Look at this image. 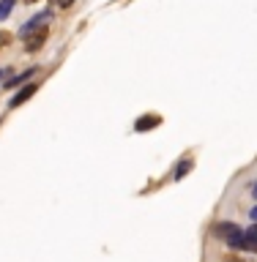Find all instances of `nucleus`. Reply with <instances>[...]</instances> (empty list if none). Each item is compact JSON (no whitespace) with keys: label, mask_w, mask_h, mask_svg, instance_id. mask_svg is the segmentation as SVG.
I'll use <instances>...</instances> for the list:
<instances>
[{"label":"nucleus","mask_w":257,"mask_h":262,"mask_svg":"<svg viewBox=\"0 0 257 262\" xmlns=\"http://www.w3.org/2000/svg\"><path fill=\"white\" fill-rule=\"evenodd\" d=\"M241 232V227L233 224V221H219V224H213V235L222 237V241H230L233 235Z\"/></svg>","instance_id":"f257e3e1"},{"label":"nucleus","mask_w":257,"mask_h":262,"mask_svg":"<svg viewBox=\"0 0 257 262\" xmlns=\"http://www.w3.org/2000/svg\"><path fill=\"white\" fill-rule=\"evenodd\" d=\"M25 38H28L25 49H28V52H36V49H41V44L47 41V28H38L36 33H33V36H25Z\"/></svg>","instance_id":"f03ea898"},{"label":"nucleus","mask_w":257,"mask_h":262,"mask_svg":"<svg viewBox=\"0 0 257 262\" xmlns=\"http://www.w3.org/2000/svg\"><path fill=\"white\" fill-rule=\"evenodd\" d=\"M159 123H162L159 115H143V118L134 123V128H137V131H148V128H156Z\"/></svg>","instance_id":"7ed1b4c3"},{"label":"nucleus","mask_w":257,"mask_h":262,"mask_svg":"<svg viewBox=\"0 0 257 262\" xmlns=\"http://www.w3.org/2000/svg\"><path fill=\"white\" fill-rule=\"evenodd\" d=\"M36 88H38V85H25V88L19 90V93H16V96L11 98V101H8V106H19L22 101H28V98H30L33 93H36Z\"/></svg>","instance_id":"20e7f679"},{"label":"nucleus","mask_w":257,"mask_h":262,"mask_svg":"<svg viewBox=\"0 0 257 262\" xmlns=\"http://www.w3.org/2000/svg\"><path fill=\"white\" fill-rule=\"evenodd\" d=\"M33 71H36V69H28V71H25V74H19V77L8 79V82H6V88H16V85H19V82H25V79H28V77H30Z\"/></svg>","instance_id":"39448f33"},{"label":"nucleus","mask_w":257,"mask_h":262,"mask_svg":"<svg viewBox=\"0 0 257 262\" xmlns=\"http://www.w3.org/2000/svg\"><path fill=\"white\" fill-rule=\"evenodd\" d=\"M189 169H192V161H181V164H178V169H175V180H181Z\"/></svg>","instance_id":"423d86ee"},{"label":"nucleus","mask_w":257,"mask_h":262,"mask_svg":"<svg viewBox=\"0 0 257 262\" xmlns=\"http://www.w3.org/2000/svg\"><path fill=\"white\" fill-rule=\"evenodd\" d=\"M11 6H14V0H3V3H0V19H6V16H8Z\"/></svg>","instance_id":"0eeeda50"},{"label":"nucleus","mask_w":257,"mask_h":262,"mask_svg":"<svg viewBox=\"0 0 257 262\" xmlns=\"http://www.w3.org/2000/svg\"><path fill=\"white\" fill-rule=\"evenodd\" d=\"M246 235H249V237H252V241H257V221H254V224H252L249 229H246Z\"/></svg>","instance_id":"6e6552de"},{"label":"nucleus","mask_w":257,"mask_h":262,"mask_svg":"<svg viewBox=\"0 0 257 262\" xmlns=\"http://www.w3.org/2000/svg\"><path fill=\"white\" fill-rule=\"evenodd\" d=\"M74 3V0H57V6H61V8H69Z\"/></svg>","instance_id":"1a4fd4ad"},{"label":"nucleus","mask_w":257,"mask_h":262,"mask_svg":"<svg viewBox=\"0 0 257 262\" xmlns=\"http://www.w3.org/2000/svg\"><path fill=\"white\" fill-rule=\"evenodd\" d=\"M252 194H254V200H257V183L252 186Z\"/></svg>","instance_id":"9d476101"}]
</instances>
